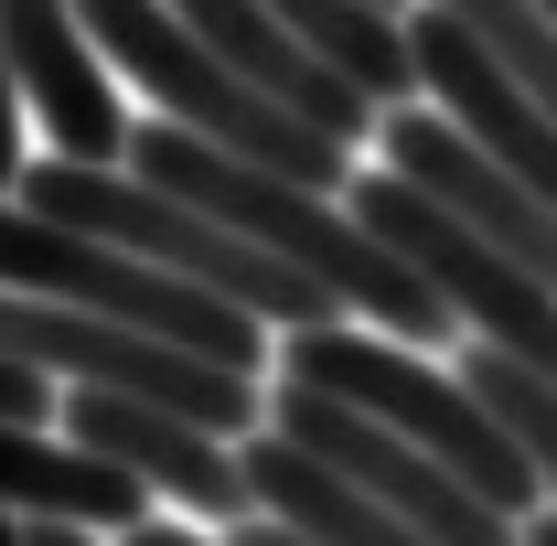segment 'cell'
<instances>
[{
	"label": "cell",
	"mask_w": 557,
	"mask_h": 546,
	"mask_svg": "<svg viewBox=\"0 0 557 546\" xmlns=\"http://www.w3.org/2000/svg\"><path fill=\"white\" fill-rule=\"evenodd\" d=\"M278 22L322 54V65H344L375 108H408L418 97V44H408V11H386V0H269Z\"/></svg>",
	"instance_id": "7c38bea8"
},
{
	"label": "cell",
	"mask_w": 557,
	"mask_h": 546,
	"mask_svg": "<svg viewBox=\"0 0 557 546\" xmlns=\"http://www.w3.org/2000/svg\"><path fill=\"white\" fill-rule=\"evenodd\" d=\"M461 375H472L493 408H504V429L536 450V472H547V504H557V375H536L525 353H504V343H483V333L461 343Z\"/></svg>",
	"instance_id": "4fadbf2b"
},
{
	"label": "cell",
	"mask_w": 557,
	"mask_h": 546,
	"mask_svg": "<svg viewBox=\"0 0 557 546\" xmlns=\"http://www.w3.org/2000/svg\"><path fill=\"white\" fill-rule=\"evenodd\" d=\"M344 194H354V214H364L397 258H418V269L450 289V311H461L483 343H504V353H525L536 375H557V289L536 269H515L483 225H461L440 194H418L408 172H354Z\"/></svg>",
	"instance_id": "5b68a950"
},
{
	"label": "cell",
	"mask_w": 557,
	"mask_h": 546,
	"mask_svg": "<svg viewBox=\"0 0 557 546\" xmlns=\"http://www.w3.org/2000/svg\"><path fill=\"white\" fill-rule=\"evenodd\" d=\"M247 482H258V514L300 525L311 546H440V536H418L397 504H375L364 482H344L322 450H300L289 429L247 439Z\"/></svg>",
	"instance_id": "8fae6325"
},
{
	"label": "cell",
	"mask_w": 557,
	"mask_h": 546,
	"mask_svg": "<svg viewBox=\"0 0 557 546\" xmlns=\"http://www.w3.org/2000/svg\"><path fill=\"white\" fill-rule=\"evenodd\" d=\"M236 546H311V536H300V525H278V514H247V525H236Z\"/></svg>",
	"instance_id": "2e32d148"
},
{
	"label": "cell",
	"mask_w": 557,
	"mask_h": 546,
	"mask_svg": "<svg viewBox=\"0 0 557 546\" xmlns=\"http://www.w3.org/2000/svg\"><path fill=\"white\" fill-rule=\"evenodd\" d=\"M0 504H11V514H75V525L129 536L139 514H150V482H139L129 461H108V450H86V439H54V429L0 418Z\"/></svg>",
	"instance_id": "30bf717a"
},
{
	"label": "cell",
	"mask_w": 557,
	"mask_h": 546,
	"mask_svg": "<svg viewBox=\"0 0 557 546\" xmlns=\"http://www.w3.org/2000/svg\"><path fill=\"white\" fill-rule=\"evenodd\" d=\"M278 375H311V386L354 397L364 418L408 429L418 450H440V461L472 482V493H493L504 514H536V493H547L536 450L504 429V408H493L461 364H418L408 333H354L344 311H333V322H300V333L278 343Z\"/></svg>",
	"instance_id": "7a4b0ae2"
},
{
	"label": "cell",
	"mask_w": 557,
	"mask_h": 546,
	"mask_svg": "<svg viewBox=\"0 0 557 546\" xmlns=\"http://www.w3.org/2000/svg\"><path fill=\"white\" fill-rule=\"evenodd\" d=\"M0 289H44V300H75V311H108V322H139V333H172L214 353V364H269V322L247 300H225L205 278H172L161 258H139L97 225H65V214L0 194Z\"/></svg>",
	"instance_id": "3957f363"
},
{
	"label": "cell",
	"mask_w": 557,
	"mask_h": 546,
	"mask_svg": "<svg viewBox=\"0 0 557 546\" xmlns=\"http://www.w3.org/2000/svg\"><path fill=\"white\" fill-rule=\"evenodd\" d=\"M22 119L33 108H22V65H11V33H0V194L22 183Z\"/></svg>",
	"instance_id": "9a60e30c"
},
{
	"label": "cell",
	"mask_w": 557,
	"mask_h": 546,
	"mask_svg": "<svg viewBox=\"0 0 557 546\" xmlns=\"http://www.w3.org/2000/svg\"><path fill=\"white\" fill-rule=\"evenodd\" d=\"M119 546H205V536H172L161 514H139V525H129V536H119Z\"/></svg>",
	"instance_id": "e0dca14e"
},
{
	"label": "cell",
	"mask_w": 557,
	"mask_h": 546,
	"mask_svg": "<svg viewBox=\"0 0 557 546\" xmlns=\"http://www.w3.org/2000/svg\"><path fill=\"white\" fill-rule=\"evenodd\" d=\"M0 418H22V429H54V418H65V386H54L44 364L0 353Z\"/></svg>",
	"instance_id": "5bb4252c"
},
{
	"label": "cell",
	"mask_w": 557,
	"mask_h": 546,
	"mask_svg": "<svg viewBox=\"0 0 557 546\" xmlns=\"http://www.w3.org/2000/svg\"><path fill=\"white\" fill-rule=\"evenodd\" d=\"M75 11H86L97 54L129 75L139 97H161V119L205 129L214 150H247V161H269V172H300V183H322V194L354 183V139H333L322 119H300L289 97H269V86L236 65L225 44H205L172 0H75Z\"/></svg>",
	"instance_id": "6da1fadb"
},
{
	"label": "cell",
	"mask_w": 557,
	"mask_h": 546,
	"mask_svg": "<svg viewBox=\"0 0 557 546\" xmlns=\"http://www.w3.org/2000/svg\"><path fill=\"white\" fill-rule=\"evenodd\" d=\"M408 44H418V97L450 108L504 172H525V183L557 204V108H547V97L504 65L461 11H440V0H418V11H408Z\"/></svg>",
	"instance_id": "ba28073f"
},
{
	"label": "cell",
	"mask_w": 557,
	"mask_h": 546,
	"mask_svg": "<svg viewBox=\"0 0 557 546\" xmlns=\"http://www.w3.org/2000/svg\"><path fill=\"white\" fill-rule=\"evenodd\" d=\"M0 33H11V65H22V108L54 129V150L75 161H129V108H119V86L97 75V33H86V11L75 0H0Z\"/></svg>",
	"instance_id": "9c48e42d"
},
{
	"label": "cell",
	"mask_w": 557,
	"mask_h": 546,
	"mask_svg": "<svg viewBox=\"0 0 557 546\" xmlns=\"http://www.w3.org/2000/svg\"><path fill=\"white\" fill-rule=\"evenodd\" d=\"M269 429H289L300 450H322V461H333L344 482H364L375 504H397L418 536H440V546H525V514H504V504H493V493H472L440 450H418L408 429L364 418L354 397L311 386V375H278Z\"/></svg>",
	"instance_id": "277c9868"
},
{
	"label": "cell",
	"mask_w": 557,
	"mask_h": 546,
	"mask_svg": "<svg viewBox=\"0 0 557 546\" xmlns=\"http://www.w3.org/2000/svg\"><path fill=\"white\" fill-rule=\"evenodd\" d=\"M386 11H397V0H386Z\"/></svg>",
	"instance_id": "44dd1931"
},
{
	"label": "cell",
	"mask_w": 557,
	"mask_h": 546,
	"mask_svg": "<svg viewBox=\"0 0 557 546\" xmlns=\"http://www.w3.org/2000/svg\"><path fill=\"white\" fill-rule=\"evenodd\" d=\"M375 139H386V172H408L418 194H440L461 225H483L515 269H536L557 289V204L525 183V172H504V161H493L450 108H418V97H408V108L375 119Z\"/></svg>",
	"instance_id": "52a82bcc"
},
{
	"label": "cell",
	"mask_w": 557,
	"mask_h": 546,
	"mask_svg": "<svg viewBox=\"0 0 557 546\" xmlns=\"http://www.w3.org/2000/svg\"><path fill=\"white\" fill-rule=\"evenodd\" d=\"M547 22H557V0H547Z\"/></svg>",
	"instance_id": "ffe728a7"
},
{
	"label": "cell",
	"mask_w": 557,
	"mask_h": 546,
	"mask_svg": "<svg viewBox=\"0 0 557 546\" xmlns=\"http://www.w3.org/2000/svg\"><path fill=\"white\" fill-rule=\"evenodd\" d=\"M525 546H557V504H547V514H525Z\"/></svg>",
	"instance_id": "ac0fdd59"
},
{
	"label": "cell",
	"mask_w": 557,
	"mask_h": 546,
	"mask_svg": "<svg viewBox=\"0 0 557 546\" xmlns=\"http://www.w3.org/2000/svg\"><path fill=\"white\" fill-rule=\"evenodd\" d=\"M65 439L86 450H108V461H129L161 504H183V514H214V525H247L258 514V482H247V450H225V429L205 418L161 408V397H119V386H65V418H54Z\"/></svg>",
	"instance_id": "8992f818"
},
{
	"label": "cell",
	"mask_w": 557,
	"mask_h": 546,
	"mask_svg": "<svg viewBox=\"0 0 557 546\" xmlns=\"http://www.w3.org/2000/svg\"><path fill=\"white\" fill-rule=\"evenodd\" d=\"M0 546H33V525H22V514H11V504H0Z\"/></svg>",
	"instance_id": "d6986e66"
}]
</instances>
